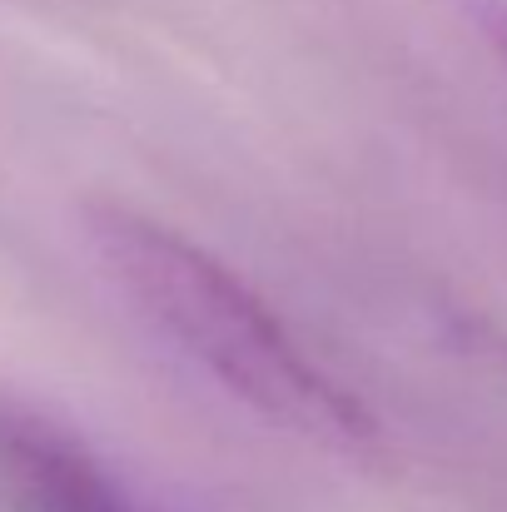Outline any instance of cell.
I'll return each mask as SVG.
<instances>
[{
    "mask_svg": "<svg viewBox=\"0 0 507 512\" xmlns=\"http://www.w3.org/2000/svg\"><path fill=\"white\" fill-rule=\"evenodd\" d=\"M90 244L140 319L194 358L224 393L309 443L348 453L373 443V413L209 249L120 204L90 214Z\"/></svg>",
    "mask_w": 507,
    "mask_h": 512,
    "instance_id": "6da1fadb",
    "label": "cell"
},
{
    "mask_svg": "<svg viewBox=\"0 0 507 512\" xmlns=\"http://www.w3.org/2000/svg\"><path fill=\"white\" fill-rule=\"evenodd\" d=\"M0 503L10 512H140L85 443L15 403H0Z\"/></svg>",
    "mask_w": 507,
    "mask_h": 512,
    "instance_id": "7a4b0ae2",
    "label": "cell"
}]
</instances>
